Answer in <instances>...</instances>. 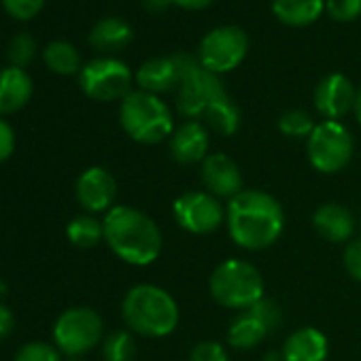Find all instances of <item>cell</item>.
<instances>
[{"mask_svg": "<svg viewBox=\"0 0 361 361\" xmlns=\"http://www.w3.org/2000/svg\"><path fill=\"white\" fill-rule=\"evenodd\" d=\"M325 11V0H272V13L279 22L302 28L321 18Z\"/></svg>", "mask_w": 361, "mask_h": 361, "instance_id": "cell-22", "label": "cell"}, {"mask_svg": "<svg viewBox=\"0 0 361 361\" xmlns=\"http://www.w3.org/2000/svg\"><path fill=\"white\" fill-rule=\"evenodd\" d=\"M32 79L24 68L7 66L0 71V115L22 111L32 98Z\"/></svg>", "mask_w": 361, "mask_h": 361, "instance_id": "cell-17", "label": "cell"}, {"mask_svg": "<svg viewBox=\"0 0 361 361\" xmlns=\"http://www.w3.org/2000/svg\"><path fill=\"white\" fill-rule=\"evenodd\" d=\"M132 39H134V32H132L130 24L121 18H104L90 32L92 47L98 51H104V54L121 51L123 47L130 45Z\"/></svg>", "mask_w": 361, "mask_h": 361, "instance_id": "cell-20", "label": "cell"}, {"mask_svg": "<svg viewBox=\"0 0 361 361\" xmlns=\"http://www.w3.org/2000/svg\"><path fill=\"white\" fill-rule=\"evenodd\" d=\"M174 60L180 71L176 109L190 121H198L204 117L209 106L226 94L224 83L211 71H207L198 58L190 54H174Z\"/></svg>", "mask_w": 361, "mask_h": 361, "instance_id": "cell-6", "label": "cell"}, {"mask_svg": "<svg viewBox=\"0 0 361 361\" xmlns=\"http://www.w3.org/2000/svg\"><path fill=\"white\" fill-rule=\"evenodd\" d=\"M283 361H325L327 338L317 327L295 329L283 344Z\"/></svg>", "mask_w": 361, "mask_h": 361, "instance_id": "cell-19", "label": "cell"}, {"mask_svg": "<svg viewBox=\"0 0 361 361\" xmlns=\"http://www.w3.org/2000/svg\"><path fill=\"white\" fill-rule=\"evenodd\" d=\"M117 196V183L106 168L92 166L77 180V200L87 213H109Z\"/></svg>", "mask_w": 361, "mask_h": 361, "instance_id": "cell-12", "label": "cell"}, {"mask_svg": "<svg viewBox=\"0 0 361 361\" xmlns=\"http://www.w3.org/2000/svg\"><path fill=\"white\" fill-rule=\"evenodd\" d=\"M172 213L180 228L196 236L219 230L226 219V211L219 198L209 192H188L178 196L174 200Z\"/></svg>", "mask_w": 361, "mask_h": 361, "instance_id": "cell-11", "label": "cell"}, {"mask_svg": "<svg viewBox=\"0 0 361 361\" xmlns=\"http://www.w3.org/2000/svg\"><path fill=\"white\" fill-rule=\"evenodd\" d=\"M209 289L217 304L247 310L264 298V279L251 262L226 259L213 270Z\"/></svg>", "mask_w": 361, "mask_h": 361, "instance_id": "cell-5", "label": "cell"}, {"mask_svg": "<svg viewBox=\"0 0 361 361\" xmlns=\"http://www.w3.org/2000/svg\"><path fill=\"white\" fill-rule=\"evenodd\" d=\"M204 119L209 128H213L217 134L232 136L240 126V109L228 94H224L209 106V111L204 113Z\"/></svg>", "mask_w": 361, "mask_h": 361, "instance_id": "cell-23", "label": "cell"}, {"mask_svg": "<svg viewBox=\"0 0 361 361\" xmlns=\"http://www.w3.org/2000/svg\"><path fill=\"white\" fill-rule=\"evenodd\" d=\"M190 361H230V359L226 348L217 340H202L192 348Z\"/></svg>", "mask_w": 361, "mask_h": 361, "instance_id": "cell-32", "label": "cell"}, {"mask_svg": "<svg viewBox=\"0 0 361 361\" xmlns=\"http://www.w3.org/2000/svg\"><path fill=\"white\" fill-rule=\"evenodd\" d=\"M325 9L338 22H353L361 16V0H325Z\"/></svg>", "mask_w": 361, "mask_h": 361, "instance_id": "cell-31", "label": "cell"}, {"mask_svg": "<svg viewBox=\"0 0 361 361\" xmlns=\"http://www.w3.org/2000/svg\"><path fill=\"white\" fill-rule=\"evenodd\" d=\"M172 5L180 7V9H190V11H198V9H204L209 7L213 0H170Z\"/></svg>", "mask_w": 361, "mask_h": 361, "instance_id": "cell-36", "label": "cell"}, {"mask_svg": "<svg viewBox=\"0 0 361 361\" xmlns=\"http://www.w3.org/2000/svg\"><path fill=\"white\" fill-rule=\"evenodd\" d=\"M279 130L291 138H308L310 132L314 130V123H312L310 115L304 113L302 109H289L281 115Z\"/></svg>", "mask_w": 361, "mask_h": 361, "instance_id": "cell-27", "label": "cell"}, {"mask_svg": "<svg viewBox=\"0 0 361 361\" xmlns=\"http://www.w3.org/2000/svg\"><path fill=\"white\" fill-rule=\"evenodd\" d=\"M312 226L317 230V234L329 243H350L353 236H355V228H357V219L355 215L342 207V204H336V202H327V204H321L314 215H312Z\"/></svg>", "mask_w": 361, "mask_h": 361, "instance_id": "cell-15", "label": "cell"}, {"mask_svg": "<svg viewBox=\"0 0 361 361\" xmlns=\"http://www.w3.org/2000/svg\"><path fill=\"white\" fill-rule=\"evenodd\" d=\"M209 151V130L200 121H185L170 136V155L178 164L204 161Z\"/></svg>", "mask_w": 361, "mask_h": 361, "instance_id": "cell-16", "label": "cell"}, {"mask_svg": "<svg viewBox=\"0 0 361 361\" xmlns=\"http://www.w3.org/2000/svg\"><path fill=\"white\" fill-rule=\"evenodd\" d=\"M306 153L310 164L325 174L340 172L355 153L353 134L340 121H321L306 138Z\"/></svg>", "mask_w": 361, "mask_h": 361, "instance_id": "cell-7", "label": "cell"}, {"mask_svg": "<svg viewBox=\"0 0 361 361\" xmlns=\"http://www.w3.org/2000/svg\"><path fill=\"white\" fill-rule=\"evenodd\" d=\"M43 60L47 68L54 71L56 75H75V73H81L83 68L79 51L68 41H51L45 47Z\"/></svg>", "mask_w": 361, "mask_h": 361, "instance_id": "cell-24", "label": "cell"}, {"mask_svg": "<svg viewBox=\"0 0 361 361\" xmlns=\"http://www.w3.org/2000/svg\"><path fill=\"white\" fill-rule=\"evenodd\" d=\"M68 240L79 249H92L104 238V226L92 215H79L66 226Z\"/></svg>", "mask_w": 361, "mask_h": 361, "instance_id": "cell-25", "label": "cell"}, {"mask_svg": "<svg viewBox=\"0 0 361 361\" xmlns=\"http://www.w3.org/2000/svg\"><path fill=\"white\" fill-rule=\"evenodd\" d=\"M104 361H132L136 355V342L128 331H113L102 344Z\"/></svg>", "mask_w": 361, "mask_h": 361, "instance_id": "cell-26", "label": "cell"}, {"mask_svg": "<svg viewBox=\"0 0 361 361\" xmlns=\"http://www.w3.org/2000/svg\"><path fill=\"white\" fill-rule=\"evenodd\" d=\"M102 317L87 306H75L62 312L54 325V342L60 353L81 357L102 340Z\"/></svg>", "mask_w": 361, "mask_h": 361, "instance_id": "cell-8", "label": "cell"}, {"mask_svg": "<svg viewBox=\"0 0 361 361\" xmlns=\"http://www.w3.org/2000/svg\"><path fill=\"white\" fill-rule=\"evenodd\" d=\"M249 51V39L243 28L238 26H219L211 30L198 47L200 64L215 73H230L234 71Z\"/></svg>", "mask_w": 361, "mask_h": 361, "instance_id": "cell-10", "label": "cell"}, {"mask_svg": "<svg viewBox=\"0 0 361 361\" xmlns=\"http://www.w3.org/2000/svg\"><path fill=\"white\" fill-rule=\"evenodd\" d=\"M202 183L215 198H234L243 192V174L238 164L226 153L207 155L202 161Z\"/></svg>", "mask_w": 361, "mask_h": 361, "instance_id": "cell-14", "label": "cell"}, {"mask_svg": "<svg viewBox=\"0 0 361 361\" xmlns=\"http://www.w3.org/2000/svg\"><path fill=\"white\" fill-rule=\"evenodd\" d=\"M136 81L140 85L142 92L149 94H166L174 87H178L180 83V71L178 64L174 60V56L170 58H151L147 60L138 73H136Z\"/></svg>", "mask_w": 361, "mask_h": 361, "instance_id": "cell-18", "label": "cell"}, {"mask_svg": "<svg viewBox=\"0 0 361 361\" xmlns=\"http://www.w3.org/2000/svg\"><path fill=\"white\" fill-rule=\"evenodd\" d=\"M79 85L83 94L98 102L123 100L130 94L132 73L115 58H96L87 62L79 73Z\"/></svg>", "mask_w": 361, "mask_h": 361, "instance_id": "cell-9", "label": "cell"}, {"mask_svg": "<svg viewBox=\"0 0 361 361\" xmlns=\"http://www.w3.org/2000/svg\"><path fill=\"white\" fill-rule=\"evenodd\" d=\"M121 314L132 331L147 338H164L178 325V306L174 298L166 289L149 283L134 285L126 293Z\"/></svg>", "mask_w": 361, "mask_h": 361, "instance_id": "cell-3", "label": "cell"}, {"mask_svg": "<svg viewBox=\"0 0 361 361\" xmlns=\"http://www.w3.org/2000/svg\"><path fill=\"white\" fill-rule=\"evenodd\" d=\"M13 323H16V319H13L11 308L0 304V338H7L13 331Z\"/></svg>", "mask_w": 361, "mask_h": 361, "instance_id": "cell-35", "label": "cell"}, {"mask_svg": "<svg viewBox=\"0 0 361 361\" xmlns=\"http://www.w3.org/2000/svg\"><path fill=\"white\" fill-rule=\"evenodd\" d=\"M226 224L232 240L247 251L272 247L285 228L281 202L262 190H243L226 209Z\"/></svg>", "mask_w": 361, "mask_h": 361, "instance_id": "cell-1", "label": "cell"}, {"mask_svg": "<svg viewBox=\"0 0 361 361\" xmlns=\"http://www.w3.org/2000/svg\"><path fill=\"white\" fill-rule=\"evenodd\" d=\"M353 113H355L357 121L361 123V87L357 90V98H355V106H353Z\"/></svg>", "mask_w": 361, "mask_h": 361, "instance_id": "cell-38", "label": "cell"}, {"mask_svg": "<svg viewBox=\"0 0 361 361\" xmlns=\"http://www.w3.org/2000/svg\"><path fill=\"white\" fill-rule=\"evenodd\" d=\"M355 98L357 90L342 73H331L323 77L314 90V106L329 121H338L340 117L350 113L355 106Z\"/></svg>", "mask_w": 361, "mask_h": 361, "instance_id": "cell-13", "label": "cell"}, {"mask_svg": "<svg viewBox=\"0 0 361 361\" xmlns=\"http://www.w3.org/2000/svg\"><path fill=\"white\" fill-rule=\"evenodd\" d=\"M142 5H145V9H147L149 13L159 16V13H164L172 3H170V0H142Z\"/></svg>", "mask_w": 361, "mask_h": 361, "instance_id": "cell-37", "label": "cell"}, {"mask_svg": "<svg viewBox=\"0 0 361 361\" xmlns=\"http://www.w3.org/2000/svg\"><path fill=\"white\" fill-rule=\"evenodd\" d=\"M35 54H37V43L28 32L16 35L7 49V58L11 66H18V68H26L35 60Z\"/></svg>", "mask_w": 361, "mask_h": 361, "instance_id": "cell-28", "label": "cell"}, {"mask_svg": "<svg viewBox=\"0 0 361 361\" xmlns=\"http://www.w3.org/2000/svg\"><path fill=\"white\" fill-rule=\"evenodd\" d=\"M342 262H344L346 272H348L355 281L361 283V236H359V238H353V240L346 245Z\"/></svg>", "mask_w": 361, "mask_h": 361, "instance_id": "cell-33", "label": "cell"}, {"mask_svg": "<svg viewBox=\"0 0 361 361\" xmlns=\"http://www.w3.org/2000/svg\"><path fill=\"white\" fill-rule=\"evenodd\" d=\"M73 361H79V359H73Z\"/></svg>", "mask_w": 361, "mask_h": 361, "instance_id": "cell-39", "label": "cell"}, {"mask_svg": "<svg viewBox=\"0 0 361 361\" xmlns=\"http://www.w3.org/2000/svg\"><path fill=\"white\" fill-rule=\"evenodd\" d=\"M102 226L106 245L121 262L132 266H149L159 257L161 232L142 211L132 207H113Z\"/></svg>", "mask_w": 361, "mask_h": 361, "instance_id": "cell-2", "label": "cell"}, {"mask_svg": "<svg viewBox=\"0 0 361 361\" xmlns=\"http://www.w3.org/2000/svg\"><path fill=\"white\" fill-rule=\"evenodd\" d=\"M270 334L272 331L266 327V323L251 308H247L232 321L228 331V342L238 350H251L259 342H264Z\"/></svg>", "mask_w": 361, "mask_h": 361, "instance_id": "cell-21", "label": "cell"}, {"mask_svg": "<svg viewBox=\"0 0 361 361\" xmlns=\"http://www.w3.org/2000/svg\"><path fill=\"white\" fill-rule=\"evenodd\" d=\"M3 7L11 18L28 22L41 13V9L45 7V0H3Z\"/></svg>", "mask_w": 361, "mask_h": 361, "instance_id": "cell-30", "label": "cell"}, {"mask_svg": "<svg viewBox=\"0 0 361 361\" xmlns=\"http://www.w3.org/2000/svg\"><path fill=\"white\" fill-rule=\"evenodd\" d=\"M13 151H16V132L5 119H0V164L7 161L13 155Z\"/></svg>", "mask_w": 361, "mask_h": 361, "instance_id": "cell-34", "label": "cell"}, {"mask_svg": "<svg viewBox=\"0 0 361 361\" xmlns=\"http://www.w3.org/2000/svg\"><path fill=\"white\" fill-rule=\"evenodd\" d=\"M119 121L126 134L140 145L161 142L172 134V115L166 102L149 92H130L119 106Z\"/></svg>", "mask_w": 361, "mask_h": 361, "instance_id": "cell-4", "label": "cell"}, {"mask_svg": "<svg viewBox=\"0 0 361 361\" xmlns=\"http://www.w3.org/2000/svg\"><path fill=\"white\" fill-rule=\"evenodd\" d=\"M16 361H60V350H58V346L37 340V342L24 344L18 350Z\"/></svg>", "mask_w": 361, "mask_h": 361, "instance_id": "cell-29", "label": "cell"}]
</instances>
